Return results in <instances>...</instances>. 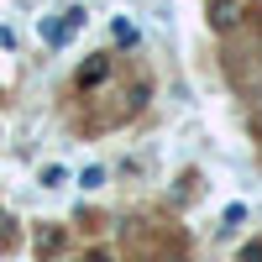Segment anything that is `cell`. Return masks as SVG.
I'll use <instances>...</instances> for the list:
<instances>
[{
  "instance_id": "obj_1",
  "label": "cell",
  "mask_w": 262,
  "mask_h": 262,
  "mask_svg": "<svg viewBox=\"0 0 262 262\" xmlns=\"http://www.w3.org/2000/svg\"><path fill=\"white\" fill-rule=\"evenodd\" d=\"M79 27H84V11L74 6V11L63 16V21H42V37H48V42H69V37H74Z\"/></svg>"
},
{
  "instance_id": "obj_2",
  "label": "cell",
  "mask_w": 262,
  "mask_h": 262,
  "mask_svg": "<svg viewBox=\"0 0 262 262\" xmlns=\"http://www.w3.org/2000/svg\"><path fill=\"white\" fill-rule=\"evenodd\" d=\"M236 21H242V0H215L210 6V27L215 32H231Z\"/></svg>"
},
{
  "instance_id": "obj_3",
  "label": "cell",
  "mask_w": 262,
  "mask_h": 262,
  "mask_svg": "<svg viewBox=\"0 0 262 262\" xmlns=\"http://www.w3.org/2000/svg\"><path fill=\"white\" fill-rule=\"evenodd\" d=\"M105 74H111V58L100 53V58H90V63H84V69H79V90H95V84H100Z\"/></svg>"
},
{
  "instance_id": "obj_4",
  "label": "cell",
  "mask_w": 262,
  "mask_h": 262,
  "mask_svg": "<svg viewBox=\"0 0 262 262\" xmlns=\"http://www.w3.org/2000/svg\"><path fill=\"white\" fill-rule=\"evenodd\" d=\"M58 247H63V231H58V226H42V231H37V252H42V257H53Z\"/></svg>"
},
{
  "instance_id": "obj_5",
  "label": "cell",
  "mask_w": 262,
  "mask_h": 262,
  "mask_svg": "<svg viewBox=\"0 0 262 262\" xmlns=\"http://www.w3.org/2000/svg\"><path fill=\"white\" fill-rule=\"evenodd\" d=\"M242 221H247V205H231V210H226V231H236Z\"/></svg>"
},
{
  "instance_id": "obj_6",
  "label": "cell",
  "mask_w": 262,
  "mask_h": 262,
  "mask_svg": "<svg viewBox=\"0 0 262 262\" xmlns=\"http://www.w3.org/2000/svg\"><path fill=\"white\" fill-rule=\"evenodd\" d=\"M63 184V168H42V189H58Z\"/></svg>"
},
{
  "instance_id": "obj_7",
  "label": "cell",
  "mask_w": 262,
  "mask_h": 262,
  "mask_svg": "<svg viewBox=\"0 0 262 262\" xmlns=\"http://www.w3.org/2000/svg\"><path fill=\"white\" fill-rule=\"evenodd\" d=\"M105 184V168H84V189H100Z\"/></svg>"
},
{
  "instance_id": "obj_8",
  "label": "cell",
  "mask_w": 262,
  "mask_h": 262,
  "mask_svg": "<svg viewBox=\"0 0 262 262\" xmlns=\"http://www.w3.org/2000/svg\"><path fill=\"white\" fill-rule=\"evenodd\" d=\"M242 262H262V242H252V247H242Z\"/></svg>"
},
{
  "instance_id": "obj_9",
  "label": "cell",
  "mask_w": 262,
  "mask_h": 262,
  "mask_svg": "<svg viewBox=\"0 0 262 262\" xmlns=\"http://www.w3.org/2000/svg\"><path fill=\"white\" fill-rule=\"evenodd\" d=\"M84 262H111V257H105V252H90V257H84Z\"/></svg>"
}]
</instances>
